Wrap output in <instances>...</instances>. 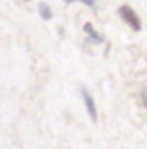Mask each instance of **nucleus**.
I'll use <instances>...</instances> for the list:
<instances>
[{
  "label": "nucleus",
  "instance_id": "1",
  "mask_svg": "<svg viewBox=\"0 0 147 149\" xmlns=\"http://www.w3.org/2000/svg\"><path fill=\"white\" fill-rule=\"evenodd\" d=\"M119 15H120V17L131 27L133 30H136V32L141 30V19H139V16L133 11V8L124 5V6H120V8H119Z\"/></svg>",
  "mask_w": 147,
  "mask_h": 149
},
{
  "label": "nucleus",
  "instance_id": "2",
  "mask_svg": "<svg viewBox=\"0 0 147 149\" xmlns=\"http://www.w3.org/2000/svg\"><path fill=\"white\" fill-rule=\"evenodd\" d=\"M82 100H84V105H86V109H87V114H89V118L92 119L93 122H97L98 114H97L95 100H93V97L90 95V92H89V91L82 89Z\"/></svg>",
  "mask_w": 147,
  "mask_h": 149
},
{
  "label": "nucleus",
  "instance_id": "3",
  "mask_svg": "<svg viewBox=\"0 0 147 149\" xmlns=\"http://www.w3.org/2000/svg\"><path fill=\"white\" fill-rule=\"evenodd\" d=\"M84 32H86V33L92 38V41H95V43H101V41H103V37H101V35L98 33L95 29H93V26L90 22L84 24Z\"/></svg>",
  "mask_w": 147,
  "mask_h": 149
},
{
  "label": "nucleus",
  "instance_id": "4",
  "mask_svg": "<svg viewBox=\"0 0 147 149\" xmlns=\"http://www.w3.org/2000/svg\"><path fill=\"white\" fill-rule=\"evenodd\" d=\"M38 13H40V16L43 17L44 21H49L52 17L51 8H49V5H48V3H44V2H41L40 5H38Z\"/></svg>",
  "mask_w": 147,
  "mask_h": 149
},
{
  "label": "nucleus",
  "instance_id": "5",
  "mask_svg": "<svg viewBox=\"0 0 147 149\" xmlns=\"http://www.w3.org/2000/svg\"><path fill=\"white\" fill-rule=\"evenodd\" d=\"M141 100H142V103H144V106L147 108V91L141 92Z\"/></svg>",
  "mask_w": 147,
  "mask_h": 149
},
{
  "label": "nucleus",
  "instance_id": "6",
  "mask_svg": "<svg viewBox=\"0 0 147 149\" xmlns=\"http://www.w3.org/2000/svg\"><path fill=\"white\" fill-rule=\"evenodd\" d=\"M84 3H86V5H89V6H93L95 5V0H82Z\"/></svg>",
  "mask_w": 147,
  "mask_h": 149
},
{
  "label": "nucleus",
  "instance_id": "7",
  "mask_svg": "<svg viewBox=\"0 0 147 149\" xmlns=\"http://www.w3.org/2000/svg\"><path fill=\"white\" fill-rule=\"evenodd\" d=\"M63 2H65V3H73L75 0H63Z\"/></svg>",
  "mask_w": 147,
  "mask_h": 149
}]
</instances>
